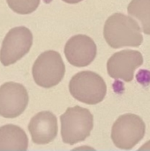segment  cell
<instances>
[{"label": "cell", "instance_id": "obj_6", "mask_svg": "<svg viewBox=\"0 0 150 151\" xmlns=\"http://www.w3.org/2000/svg\"><path fill=\"white\" fill-rule=\"evenodd\" d=\"M33 45V35L26 27L11 28L5 35L0 50V62L8 66L22 58Z\"/></svg>", "mask_w": 150, "mask_h": 151}, {"label": "cell", "instance_id": "obj_3", "mask_svg": "<svg viewBox=\"0 0 150 151\" xmlns=\"http://www.w3.org/2000/svg\"><path fill=\"white\" fill-rule=\"evenodd\" d=\"M69 91L72 97L87 104L101 103L107 93L104 80L96 73L82 71L76 73L69 82Z\"/></svg>", "mask_w": 150, "mask_h": 151}, {"label": "cell", "instance_id": "obj_13", "mask_svg": "<svg viewBox=\"0 0 150 151\" xmlns=\"http://www.w3.org/2000/svg\"><path fill=\"white\" fill-rule=\"evenodd\" d=\"M41 0H6L9 7L16 13L29 14L34 12Z\"/></svg>", "mask_w": 150, "mask_h": 151}, {"label": "cell", "instance_id": "obj_14", "mask_svg": "<svg viewBox=\"0 0 150 151\" xmlns=\"http://www.w3.org/2000/svg\"><path fill=\"white\" fill-rule=\"evenodd\" d=\"M63 1L67 4H78V3L81 2L82 0H63Z\"/></svg>", "mask_w": 150, "mask_h": 151}, {"label": "cell", "instance_id": "obj_2", "mask_svg": "<svg viewBox=\"0 0 150 151\" xmlns=\"http://www.w3.org/2000/svg\"><path fill=\"white\" fill-rule=\"evenodd\" d=\"M61 136L63 142L73 145L85 141L94 127V117L89 110L74 106L61 115Z\"/></svg>", "mask_w": 150, "mask_h": 151}, {"label": "cell", "instance_id": "obj_1", "mask_svg": "<svg viewBox=\"0 0 150 151\" xmlns=\"http://www.w3.org/2000/svg\"><path fill=\"white\" fill-rule=\"evenodd\" d=\"M103 36L113 49L139 47L143 42L141 29L137 21L119 12L108 18L103 27Z\"/></svg>", "mask_w": 150, "mask_h": 151}, {"label": "cell", "instance_id": "obj_10", "mask_svg": "<svg viewBox=\"0 0 150 151\" xmlns=\"http://www.w3.org/2000/svg\"><path fill=\"white\" fill-rule=\"evenodd\" d=\"M57 119L50 111H41L34 115L29 124L28 131L34 144L44 145L55 140L57 135Z\"/></svg>", "mask_w": 150, "mask_h": 151}, {"label": "cell", "instance_id": "obj_8", "mask_svg": "<svg viewBox=\"0 0 150 151\" xmlns=\"http://www.w3.org/2000/svg\"><path fill=\"white\" fill-rule=\"evenodd\" d=\"M143 64L142 54L138 50H125L113 54L107 62L109 75L116 80L131 82L134 72Z\"/></svg>", "mask_w": 150, "mask_h": 151}, {"label": "cell", "instance_id": "obj_5", "mask_svg": "<svg viewBox=\"0 0 150 151\" xmlns=\"http://www.w3.org/2000/svg\"><path fill=\"white\" fill-rule=\"evenodd\" d=\"M146 126L142 119L128 113L120 116L113 124L111 140L114 145L121 150H132L144 137Z\"/></svg>", "mask_w": 150, "mask_h": 151}, {"label": "cell", "instance_id": "obj_7", "mask_svg": "<svg viewBox=\"0 0 150 151\" xmlns=\"http://www.w3.org/2000/svg\"><path fill=\"white\" fill-rule=\"evenodd\" d=\"M26 88L16 82H6L0 87V116L14 119L24 112L28 104Z\"/></svg>", "mask_w": 150, "mask_h": 151}, {"label": "cell", "instance_id": "obj_11", "mask_svg": "<svg viewBox=\"0 0 150 151\" xmlns=\"http://www.w3.org/2000/svg\"><path fill=\"white\" fill-rule=\"evenodd\" d=\"M28 148V139L25 131L15 125L0 127V150L25 151Z\"/></svg>", "mask_w": 150, "mask_h": 151}, {"label": "cell", "instance_id": "obj_12", "mask_svg": "<svg viewBox=\"0 0 150 151\" xmlns=\"http://www.w3.org/2000/svg\"><path fill=\"white\" fill-rule=\"evenodd\" d=\"M127 12L140 21L142 31L150 35V0H132Z\"/></svg>", "mask_w": 150, "mask_h": 151}, {"label": "cell", "instance_id": "obj_4", "mask_svg": "<svg viewBox=\"0 0 150 151\" xmlns=\"http://www.w3.org/2000/svg\"><path fill=\"white\" fill-rule=\"evenodd\" d=\"M65 65L61 55L55 50L42 52L35 60L32 74L34 82L44 88L57 86L64 78Z\"/></svg>", "mask_w": 150, "mask_h": 151}, {"label": "cell", "instance_id": "obj_9", "mask_svg": "<svg viewBox=\"0 0 150 151\" xmlns=\"http://www.w3.org/2000/svg\"><path fill=\"white\" fill-rule=\"evenodd\" d=\"M97 48L92 38L86 35H77L70 38L65 46V55L68 62L76 67L90 65L96 57Z\"/></svg>", "mask_w": 150, "mask_h": 151}]
</instances>
